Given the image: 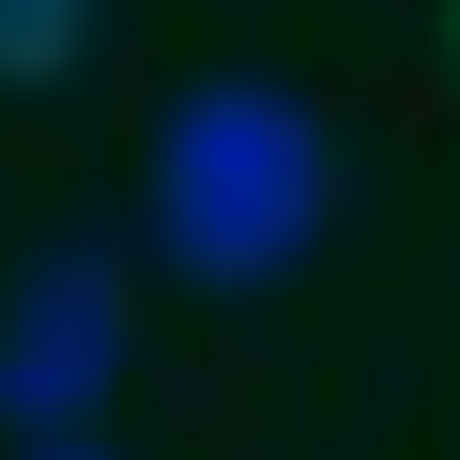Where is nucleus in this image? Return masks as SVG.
Here are the masks:
<instances>
[{"instance_id": "3", "label": "nucleus", "mask_w": 460, "mask_h": 460, "mask_svg": "<svg viewBox=\"0 0 460 460\" xmlns=\"http://www.w3.org/2000/svg\"><path fill=\"white\" fill-rule=\"evenodd\" d=\"M77 47H93V0H0V77L16 93L77 77Z\"/></svg>"}, {"instance_id": "4", "label": "nucleus", "mask_w": 460, "mask_h": 460, "mask_svg": "<svg viewBox=\"0 0 460 460\" xmlns=\"http://www.w3.org/2000/svg\"><path fill=\"white\" fill-rule=\"evenodd\" d=\"M31 460H108V445H31Z\"/></svg>"}, {"instance_id": "2", "label": "nucleus", "mask_w": 460, "mask_h": 460, "mask_svg": "<svg viewBox=\"0 0 460 460\" xmlns=\"http://www.w3.org/2000/svg\"><path fill=\"white\" fill-rule=\"evenodd\" d=\"M123 384V261L108 246H47L0 307V429L16 445H77Z\"/></svg>"}, {"instance_id": "5", "label": "nucleus", "mask_w": 460, "mask_h": 460, "mask_svg": "<svg viewBox=\"0 0 460 460\" xmlns=\"http://www.w3.org/2000/svg\"><path fill=\"white\" fill-rule=\"evenodd\" d=\"M445 31H460V16H445Z\"/></svg>"}, {"instance_id": "1", "label": "nucleus", "mask_w": 460, "mask_h": 460, "mask_svg": "<svg viewBox=\"0 0 460 460\" xmlns=\"http://www.w3.org/2000/svg\"><path fill=\"white\" fill-rule=\"evenodd\" d=\"M338 215V138L292 77H199L154 123V261L199 292H277Z\"/></svg>"}]
</instances>
